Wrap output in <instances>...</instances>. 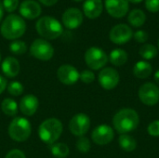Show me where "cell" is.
Here are the masks:
<instances>
[{
	"label": "cell",
	"instance_id": "obj_1",
	"mask_svg": "<svg viewBox=\"0 0 159 158\" xmlns=\"http://www.w3.org/2000/svg\"><path fill=\"white\" fill-rule=\"evenodd\" d=\"M140 124V116L138 113L130 108L119 110L113 118L115 129L121 134H128L135 130Z\"/></svg>",
	"mask_w": 159,
	"mask_h": 158
},
{
	"label": "cell",
	"instance_id": "obj_2",
	"mask_svg": "<svg viewBox=\"0 0 159 158\" xmlns=\"http://www.w3.org/2000/svg\"><path fill=\"white\" fill-rule=\"evenodd\" d=\"M1 34L8 40H16L22 36L26 31L24 20L16 14H9L1 24Z\"/></svg>",
	"mask_w": 159,
	"mask_h": 158
},
{
	"label": "cell",
	"instance_id": "obj_3",
	"mask_svg": "<svg viewBox=\"0 0 159 158\" xmlns=\"http://www.w3.org/2000/svg\"><path fill=\"white\" fill-rule=\"evenodd\" d=\"M62 123L54 117L48 118L43 121L38 129V135L40 140L48 144L55 143L62 133Z\"/></svg>",
	"mask_w": 159,
	"mask_h": 158
},
{
	"label": "cell",
	"instance_id": "obj_4",
	"mask_svg": "<svg viewBox=\"0 0 159 158\" xmlns=\"http://www.w3.org/2000/svg\"><path fill=\"white\" fill-rule=\"evenodd\" d=\"M35 29L40 36L48 40L57 39L63 32L60 21L50 16H44L40 18L35 23Z\"/></svg>",
	"mask_w": 159,
	"mask_h": 158
},
{
	"label": "cell",
	"instance_id": "obj_5",
	"mask_svg": "<svg viewBox=\"0 0 159 158\" xmlns=\"http://www.w3.org/2000/svg\"><path fill=\"white\" fill-rule=\"evenodd\" d=\"M9 137L18 142H25L28 140L32 133V126L27 118L15 117L9 124L8 127Z\"/></svg>",
	"mask_w": 159,
	"mask_h": 158
},
{
	"label": "cell",
	"instance_id": "obj_6",
	"mask_svg": "<svg viewBox=\"0 0 159 158\" xmlns=\"http://www.w3.org/2000/svg\"><path fill=\"white\" fill-rule=\"evenodd\" d=\"M85 61L90 69L100 70L108 62V56L102 48L91 47L85 53Z\"/></svg>",
	"mask_w": 159,
	"mask_h": 158
},
{
	"label": "cell",
	"instance_id": "obj_7",
	"mask_svg": "<svg viewBox=\"0 0 159 158\" xmlns=\"http://www.w3.org/2000/svg\"><path fill=\"white\" fill-rule=\"evenodd\" d=\"M30 52L33 57H34L37 60L40 61H49L53 55H54V48L52 45L48 42L46 39H35L31 47H30Z\"/></svg>",
	"mask_w": 159,
	"mask_h": 158
},
{
	"label": "cell",
	"instance_id": "obj_8",
	"mask_svg": "<svg viewBox=\"0 0 159 158\" xmlns=\"http://www.w3.org/2000/svg\"><path fill=\"white\" fill-rule=\"evenodd\" d=\"M141 102L147 106H154L159 102V88L157 85L147 82L142 85L138 91Z\"/></svg>",
	"mask_w": 159,
	"mask_h": 158
},
{
	"label": "cell",
	"instance_id": "obj_9",
	"mask_svg": "<svg viewBox=\"0 0 159 158\" xmlns=\"http://www.w3.org/2000/svg\"><path fill=\"white\" fill-rule=\"evenodd\" d=\"M90 128V118L83 113L76 114L69 123V129L73 135L77 137L84 136Z\"/></svg>",
	"mask_w": 159,
	"mask_h": 158
},
{
	"label": "cell",
	"instance_id": "obj_10",
	"mask_svg": "<svg viewBox=\"0 0 159 158\" xmlns=\"http://www.w3.org/2000/svg\"><path fill=\"white\" fill-rule=\"evenodd\" d=\"M133 37L132 29L125 23H119L115 25L109 34L110 40L116 45H123L128 43Z\"/></svg>",
	"mask_w": 159,
	"mask_h": 158
},
{
	"label": "cell",
	"instance_id": "obj_11",
	"mask_svg": "<svg viewBox=\"0 0 159 158\" xmlns=\"http://www.w3.org/2000/svg\"><path fill=\"white\" fill-rule=\"evenodd\" d=\"M120 77L118 72L112 68V67H106L103 68L98 75V81L101 87L106 90H112L114 89L119 83Z\"/></svg>",
	"mask_w": 159,
	"mask_h": 158
},
{
	"label": "cell",
	"instance_id": "obj_12",
	"mask_svg": "<svg viewBox=\"0 0 159 158\" xmlns=\"http://www.w3.org/2000/svg\"><path fill=\"white\" fill-rule=\"evenodd\" d=\"M114 129L110 126L105 124L96 127L91 133V139L93 142L98 145L109 144L114 140Z\"/></svg>",
	"mask_w": 159,
	"mask_h": 158
},
{
	"label": "cell",
	"instance_id": "obj_13",
	"mask_svg": "<svg viewBox=\"0 0 159 158\" xmlns=\"http://www.w3.org/2000/svg\"><path fill=\"white\" fill-rule=\"evenodd\" d=\"M80 73L77 69L70 64H63L57 70V77L63 85L71 86L75 84L79 79Z\"/></svg>",
	"mask_w": 159,
	"mask_h": 158
},
{
	"label": "cell",
	"instance_id": "obj_14",
	"mask_svg": "<svg viewBox=\"0 0 159 158\" xmlns=\"http://www.w3.org/2000/svg\"><path fill=\"white\" fill-rule=\"evenodd\" d=\"M129 0H105L104 6L110 16L120 19L129 12Z\"/></svg>",
	"mask_w": 159,
	"mask_h": 158
},
{
	"label": "cell",
	"instance_id": "obj_15",
	"mask_svg": "<svg viewBox=\"0 0 159 158\" xmlns=\"http://www.w3.org/2000/svg\"><path fill=\"white\" fill-rule=\"evenodd\" d=\"M82 22L83 14L80 9L76 7H70L64 11L62 15V23L67 29H76L82 24Z\"/></svg>",
	"mask_w": 159,
	"mask_h": 158
},
{
	"label": "cell",
	"instance_id": "obj_16",
	"mask_svg": "<svg viewBox=\"0 0 159 158\" xmlns=\"http://www.w3.org/2000/svg\"><path fill=\"white\" fill-rule=\"evenodd\" d=\"M19 11L22 18L28 20H34L40 16L42 8L39 3H37L34 0H24L20 5Z\"/></svg>",
	"mask_w": 159,
	"mask_h": 158
},
{
	"label": "cell",
	"instance_id": "obj_17",
	"mask_svg": "<svg viewBox=\"0 0 159 158\" xmlns=\"http://www.w3.org/2000/svg\"><path fill=\"white\" fill-rule=\"evenodd\" d=\"M38 105H39L38 99L33 94H28L22 97L19 104V108L24 115L32 116L37 111Z\"/></svg>",
	"mask_w": 159,
	"mask_h": 158
},
{
	"label": "cell",
	"instance_id": "obj_18",
	"mask_svg": "<svg viewBox=\"0 0 159 158\" xmlns=\"http://www.w3.org/2000/svg\"><path fill=\"white\" fill-rule=\"evenodd\" d=\"M103 9L102 0H86L83 4V12L89 19H96L101 16Z\"/></svg>",
	"mask_w": 159,
	"mask_h": 158
},
{
	"label": "cell",
	"instance_id": "obj_19",
	"mask_svg": "<svg viewBox=\"0 0 159 158\" xmlns=\"http://www.w3.org/2000/svg\"><path fill=\"white\" fill-rule=\"evenodd\" d=\"M3 74L9 78L17 76L20 70V62L14 57H7L1 64Z\"/></svg>",
	"mask_w": 159,
	"mask_h": 158
},
{
	"label": "cell",
	"instance_id": "obj_20",
	"mask_svg": "<svg viewBox=\"0 0 159 158\" xmlns=\"http://www.w3.org/2000/svg\"><path fill=\"white\" fill-rule=\"evenodd\" d=\"M153 72L152 65L145 61H140L133 67V74L140 79H145L151 75Z\"/></svg>",
	"mask_w": 159,
	"mask_h": 158
},
{
	"label": "cell",
	"instance_id": "obj_21",
	"mask_svg": "<svg viewBox=\"0 0 159 158\" xmlns=\"http://www.w3.org/2000/svg\"><path fill=\"white\" fill-rule=\"evenodd\" d=\"M128 21L133 27L136 28L141 27L146 21V15L142 9L139 8L132 9L128 16Z\"/></svg>",
	"mask_w": 159,
	"mask_h": 158
},
{
	"label": "cell",
	"instance_id": "obj_22",
	"mask_svg": "<svg viewBox=\"0 0 159 158\" xmlns=\"http://www.w3.org/2000/svg\"><path fill=\"white\" fill-rule=\"evenodd\" d=\"M109 61L115 66H122L128 61V53L122 48H116L111 51Z\"/></svg>",
	"mask_w": 159,
	"mask_h": 158
},
{
	"label": "cell",
	"instance_id": "obj_23",
	"mask_svg": "<svg viewBox=\"0 0 159 158\" xmlns=\"http://www.w3.org/2000/svg\"><path fill=\"white\" fill-rule=\"evenodd\" d=\"M118 143L125 152H133L137 148L136 140L129 134H121L118 138Z\"/></svg>",
	"mask_w": 159,
	"mask_h": 158
},
{
	"label": "cell",
	"instance_id": "obj_24",
	"mask_svg": "<svg viewBox=\"0 0 159 158\" xmlns=\"http://www.w3.org/2000/svg\"><path fill=\"white\" fill-rule=\"evenodd\" d=\"M1 110L7 116H15L18 114L19 105L14 100L7 98L1 103Z\"/></svg>",
	"mask_w": 159,
	"mask_h": 158
},
{
	"label": "cell",
	"instance_id": "obj_25",
	"mask_svg": "<svg viewBox=\"0 0 159 158\" xmlns=\"http://www.w3.org/2000/svg\"><path fill=\"white\" fill-rule=\"evenodd\" d=\"M50 152L56 158H65L69 155V147L63 142H55L51 144Z\"/></svg>",
	"mask_w": 159,
	"mask_h": 158
},
{
	"label": "cell",
	"instance_id": "obj_26",
	"mask_svg": "<svg viewBox=\"0 0 159 158\" xmlns=\"http://www.w3.org/2000/svg\"><path fill=\"white\" fill-rule=\"evenodd\" d=\"M139 53L141 57L144 60H152L157 57L158 50L156 46L152 44H145L143 47H141Z\"/></svg>",
	"mask_w": 159,
	"mask_h": 158
},
{
	"label": "cell",
	"instance_id": "obj_27",
	"mask_svg": "<svg viewBox=\"0 0 159 158\" xmlns=\"http://www.w3.org/2000/svg\"><path fill=\"white\" fill-rule=\"evenodd\" d=\"M10 51L15 55H22L27 51V45L20 40H14L9 45Z\"/></svg>",
	"mask_w": 159,
	"mask_h": 158
},
{
	"label": "cell",
	"instance_id": "obj_28",
	"mask_svg": "<svg viewBox=\"0 0 159 158\" xmlns=\"http://www.w3.org/2000/svg\"><path fill=\"white\" fill-rule=\"evenodd\" d=\"M7 92L12 96H20L24 91V88L19 81H11L7 86Z\"/></svg>",
	"mask_w": 159,
	"mask_h": 158
},
{
	"label": "cell",
	"instance_id": "obj_29",
	"mask_svg": "<svg viewBox=\"0 0 159 158\" xmlns=\"http://www.w3.org/2000/svg\"><path fill=\"white\" fill-rule=\"evenodd\" d=\"M90 148H91V144H90L89 140L87 137L82 136L77 140V142H76V149L78 150V152L86 154V153L89 152Z\"/></svg>",
	"mask_w": 159,
	"mask_h": 158
},
{
	"label": "cell",
	"instance_id": "obj_30",
	"mask_svg": "<svg viewBox=\"0 0 159 158\" xmlns=\"http://www.w3.org/2000/svg\"><path fill=\"white\" fill-rule=\"evenodd\" d=\"M79 79L85 84H91L95 80V74L90 70H84L80 73Z\"/></svg>",
	"mask_w": 159,
	"mask_h": 158
},
{
	"label": "cell",
	"instance_id": "obj_31",
	"mask_svg": "<svg viewBox=\"0 0 159 158\" xmlns=\"http://www.w3.org/2000/svg\"><path fill=\"white\" fill-rule=\"evenodd\" d=\"M148 134L152 137H159V120L151 122L147 128Z\"/></svg>",
	"mask_w": 159,
	"mask_h": 158
},
{
	"label": "cell",
	"instance_id": "obj_32",
	"mask_svg": "<svg viewBox=\"0 0 159 158\" xmlns=\"http://www.w3.org/2000/svg\"><path fill=\"white\" fill-rule=\"evenodd\" d=\"M3 7L7 12H13L19 6V0H3Z\"/></svg>",
	"mask_w": 159,
	"mask_h": 158
},
{
	"label": "cell",
	"instance_id": "obj_33",
	"mask_svg": "<svg viewBox=\"0 0 159 158\" xmlns=\"http://www.w3.org/2000/svg\"><path fill=\"white\" fill-rule=\"evenodd\" d=\"M133 37L138 43H145L148 40V34L143 30H138L133 34Z\"/></svg>",
	"mask_w": 159,
	"mask_h": 158
},
{
	"label": "cell",
	"instance_id": "obj_34",
	"mask_svg": "<svg viewBox=\"0 0 159 158\" xmlns=\"http://www.w3.org/2000/svg\"><path fill=\"white\" fill-rule=\"evenodd\" d=\"M145 7L148 11L157 13L159 11V0H145Z\"/></svg>",
	"mask_w": 159,
	"mask_h": 158
},
{
	"label": "cell",
	"instance_id": "obj_35",
	"mask_svg": "<svg viewBox=\"0 0 159 158\" xmlns=\"http://www.w3.org/2000/svg\"><path fill=\"white\" fill-rule=\"evenodd\" d=\"M5 158H26L24 153L19 149H13V150H10Z\"/></svg>",
	"mask_w": 159,
	"mask_h": 158
},
{
	"label": "cell",
	"instance_id": "obj_36",
	"mask_svg": "<svg viewBox=\"0 0 159 158\" xmlns=\"http://www.w3.org/2000/svg\"><path fill=\"white\" fill-rule=\"evenodd\" d=\"M7 83L6 78L0 75V94L4 92V90L7 88Z\"/></svg>",
	"mask_w": 159,
	"mask_h": 158
},
{
	"label": "cell",
	"instance_id": "obj_37",
	"mask_svg": "<svg viewBox=\"0 0 159 158\" xmlns=\"http://www.w3.org/2000/svg\"><path fill=\"white\" fill-rule=\"evenodd\" d=\"M41 4H43L44 6H47V7H51L53 5H55L58 0H38Z\"/></svg>",
	"mask_w": 159,
	"mask_h": 158
},
{
	"label": "cell",
	"instance_id": "obj_38",
	"mask_svg": "<svg viewBox=\"0 0 159 158\" xmlns=\"http://www.w3.org/2000/svg\"><path fill=\"white\" fill-rule=\"evenodd\" d=\"M3 15H4V7H3V4H2V2L0 1V22H1V20H2Z\"/></svg>",
	"mask_w": 159,
	"mask_h": 158
},
{
	"label": "cell",
	"instance_id": "obj_39",
	"mask_svg": "<svg viewBox=\"0 0 159 158\" xmlns=\"http://www.w3.org/2000/svg\"><path fill=\"white\" fill-rule=\"evenodd\" d=\"M154 78H155V82H156L157 85H159V70H157V71L155 73Z\"/></svg>",
	"mask_w": 159,
	"mask_h": 158
},
{
	"label": "cell",
	"instance_id": "obj_40",
	"mask_svg": "<svg viewBox=\"0 0 159 158\" xmlns=\"http://www.w3.org/2000/svg\"><path fill=\"white\" fill-rule=\"evenodd\" d=\"M143 0H129V2L130 3H133V4H138V3H141Z\"/></svg>",
	"mask_w": 159,
	"mask_h": 158
},
{
	"label": "cell",
	"instance_id": "obj_41",
	"mask_svg": "<svg viewBox=\"0 0 159 158\" xmlns=\"http://www.w3.org/2000/svg\"><path fill=\"white\" fill-rule=\"evenodd\" d=\"M73 1H75V2H80V1H82V0H73Z\"/></svg>",
	"mask_w": 159,
	"mask_h": 158
},
{
	"label": "cell",
	"instance_id": "obj_42",
	"mask_svg": "<svg viewBox=\"0 0 159 158\" xmlns=\"http://www.w3.org/2000/svg\"><path fill=\"white\" fill-rule=\"evenodd\" d=\"M0 61H1V54H0Z\"/></svg>",
	"mask_w": 159,
	"mask_h": 158
},
{
	"label": "cell",
	"instance_id": "obj_43",
	"mask_svg": "<svg viewBox=\"0 0 159 158\" xmlns=\"http://www.w3.org/2000/svg\"><path fill=\"white\" fill-rule=\"evenodd\" d=\"M157 44H158V48H159V39H158V43H157Z\"/></svg>",
	"mask_w": 159,
	"mask_h": 158
}]
</instances>
